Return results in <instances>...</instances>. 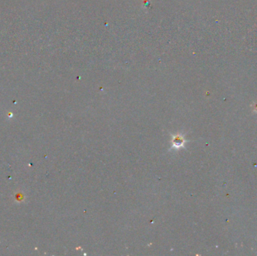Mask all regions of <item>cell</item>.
Wrapping results in <instances>:
<instances>
[{"instance_id":"1","label":"cell","mask_w":257,"mask_h":256,"mask_svg":"<svg viewBox=\"0 0 257 256\" xmlns=\"http://www.w3.org/2000/svg\"><path fill=\"white\" fill-rule=\"evenodd\" d=\"M172 142H173V147H174L175 149H177V148L183 146L184 140H183V137L180 136V135H176L175 137H174Z\"/></svg>"}]
</instances>
